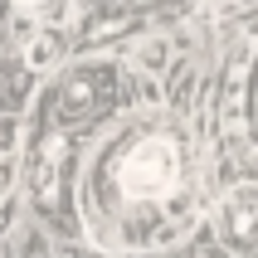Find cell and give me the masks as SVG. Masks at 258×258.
<instances>
[{
	"label": "cell",
	"mask_w": 258,
	"mask_h": 258,
	"mask_svg": "<svg viewBox=\"0 0 258 258\" xmlns=\"http://www.w3.org/2000/svg\"><path fill=\"white\" fill-rule=\"evenodd\" d=\"M78 205L102 248L175 244L200 210V175L185 132L161 112L117 122L83 161Z\"/></svg>",
	"instance_id": "6da1fadb"
},
{
	"label": "cell",
	"mask_w": 258,
	"mask_h": 258,
	"mask_svg": "<svg viewBox=\"0 0 258 258\" xmlns=\"http://www.w3.org/2000/svg\"><path fill=\"white\" fill-rule=\"evenodd\" d=\"M215 224H219V234H224V244L234 253H258V185L253 180H239L219 200Z\"/></svg>",
	"instance_id": "7a4b0ae2"
},
{
	"label": "cell",
	"mask_w": 258,
	"mask_h": 258,
	"mask_svg": "<svg viewBox=\"0 0 258 258\" xmlns=\"http://www.w3.org/2000/svg\"><path fill=\"white\" fill-rule=\"evenodd\" d=\"M107 63H83V69L69 73V83H63V93H58V117L63 122H78V117H88L93 107H98L102 88H107Z\"/></svg>",
	"instance_id": "3957f363"
},
{
	"label": "cell",
	"mask_w": 258,
	"mask_h": 258,
	"mask_svg": "<svg viewBox=\"0 0 258 258\" xmlns=\"http://www.w3.org/2000/svg\"><path fill=\"white\" fill-rule=\"evenodd\" d=\"M63 151H69V137H63V132H54V137L39 146V166H34V195H39V205H44V210H54V205H58Z\"/></svg>",
	"instance_id": "277c9868"
},
{
	"label": "cell",
	"mask_w": 258,
	"mask_h": 258,
	"mask_svg": "<svg viewBox=\"0 0 258 258\" xmlns=\"http://www.w3.org/2000/svg\"><path fill=\"white\" fill-rule=\"evenodd\" d=\"M244 98H248V44L229 58V69H224V88H219V117H224V127H239L244 122Z\"/></svg>",
	"instance_id": "5b68a950"
},
{
	"label": "cell",
	"mask_w": 258,
	"mask_h": 258,
	"mask_svg": "<svg viewBox=\"0 0 258 258\" xmlns=\"http://www.w3.org/2000/svg\"><path fill=\"white\" fill-rule=\"evenodd\" d=\"M58 54H63V44H58V34L39 29V34L29 39V49H25V63H29V69H54V63H58Z\"/></svg>",
	"instance_id": "8992f818"
},
{
	"label": "cell",
	"mask_w": 258,
	"mask_h": 258,
	"mask_svg": "<svg viewBox=\"0 0 258 258\" xmlns=\"http://www.w3.org/2000/svg\"><path fill=\"white\" fill-rule=\"evenodd\" d=\"M29 15H39V20H49V25H58L63 15H69V0H20Z\"/></svg>",
	"instance_id": "52a82bcc"
},
{
	"label": "cell",
	"mask_w": 258,
	"mask_h": 258,
	"mask_svg": "<svg viewBox=\"0 0 258 258\" xmlns=\"http://www.w3.org/2000/svg\"><path fill=\"white\" fill-rule=\"evenodd\" d=\"M10 180H15V166L0 156V234H5V224H10Z\"/></svg>",
	"instance_id": "ba28073f"
},
{
	"label": "cell",
	"mask_w": 258,
	"mask_h": 258,
	"mask_svg": "<svg viewBox=\"0 0 258 258\" xmlns=\"http://www.w3.org/2000/svg\"><path fill=\"white\" fill-rule=\"evenodd\" d=\"M137 63H142L146 73H161V69H166V39H151V44L142 49V58H137Z\"/></svg>",
	"instance_id": "9c48e42d"
},
{
	"label": "cell",
	"mask_w": 258,
	"mask_h": 258,
	"mask_svg": "<svg viewBox=\"0 0 258 258\" xmlns=\"http://www.w3.org/2000/svg\"><path fill=\"white\" fill-rule=\"evenodd\" d=\"M142 5H151V0H142Z\"/></svg>",
	"instance_id": "30bf717a"
}]
</instances>
